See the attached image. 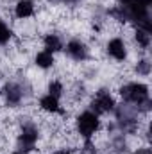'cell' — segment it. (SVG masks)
<instances>
[{
	"label": "cell",
	"mask_w": 152,
	"mask_h": 154,
	"mask_svg": "<svg viewBox=\"0 0 152 154\" xmlns=\"http://www.w3.org/2000/svg\"><path fill=\"white\" fill-rule=\"evenodd\" d=\"M54 154H74V152L68 151V149H61V151H57V152H54Z\"/></svg>",
	"instance_id": "obj_16"
},
{
	"label": "cell",
	"mask_w": 152,
	"mask_h": 154,
	"mask_svg": "<svg viewBox=\"0 0 152 154\" xmlns=\"http://www.w3.org/2000/svg\"><path fill=\"white\" fill-rule=\"evenodd\" d=\"M43 47H45V50L47 52H50V54H56V52H61L63 50V41L61 38L57 36V34H47L45 38H43Z\"/></svg>",
	"instance_id": "obj_10"
},
{
	"label": "cell",
	"mask_w": 152,
	"mask_h": 154,
	"mask_svg": "<svg viewBox=\"0 0 152 154\" xmlns=\"http://www.w3.org/2000/svg\"><path fill=\"white\" fill-rule=\"evenodd\" d=\"M75 127H77L79 136L84 138L86 142H90L95 136V133L99 131V127H100V118H99V115H95L91 109H86V111H82L81 115L77 116Z\"/></svg>",
	"instance_id": "obj_2"
},
{
	"label": "cell",
	"mask_w": 152,
	"mask_h": 154,
	"mask_svg": "<svg viewBox=\"0 0 152 154\" xmlns=\"http://www.w3.org/2000/svg\"><path fill=\"white\" fill-rule=\"evenodd\" d=\"M120 97L132 106H149V86L143 82H127L120 88Z\"/></svg>",
	"instance_id": "obj_1"
},
{
	"label": "cell",
	"mask_w": 152,
	"mask_h": 154,
	"mask_svg": "<svg viewBox=\"0 0 152 154\" xmlns=\"http://www.w3.org/2000/svg\"><path fill=\"white\" fill-rule=\"evenodd\" d=\"M114 108H116L114 97L109 91H106V90H100V91L93 97V100H91V111L99 116L114 111Z\"/></svg>",
	"instance_id": "obj_4"
},
{
	"label": "cell",
	"mask_w": 152,
	"mask_h": 154,
	"mask_svg": "<svg viewBox=\"0 0 152 154\" xmlns=\"http://www.w3.org/2000/svg\"><path fill=\"white\" fill-rule=\"evenodd\" d=\"M136 70H138V74H141V75H149V74H150V63H149L147 59H141V61H138Z\"/></svg>",
	"instance_id": "obj_15"
},
{
	"label": "cell",
	"mask_w": 152,
	"mask_h": 154,
	"mask_svg": "<svg viewBox=\"0 0 152 154\" xmlns=\"http://www.w3.org/2000/svg\"><path fill=\"white\" fill-rule=\"evenodd\" d=\"M4 99H5V104L7 106H18L20 102H22V99H23V91H22V88L16 84V82H7L5 86H4Z\"/></svg>",
	"instance_id": "obj_6"
},
{
	"label": "cell",
	"mask_w": 152,
	"mask_h": 154,
	"mask_svg": "<svg viewBox=\"0 0 152 154\" xmlns=\"http://www.w3.org/2000/svg\"><path fill=\"white\" fill-rule=\"evenodd\" d=\"M13 38V31L9 29V25L5 22L0 20V45H7Z\"/></svg>",
	"instance_id": "obj_13"
},
{
	"label": "cell",
	"mask_w": 152,
	"mask_h": 154,
	"mask_svg": "<svg viewBox=\"0 0 152 154\" xmlns=\"http://www.w3.org/2000/svg\"><path fill=\"white\" fill-rule=\"evenodd\" d=\"M36 11V5L32 0H18L16 5H14V16L20 18V20H27L34 14Z\"/></svg>",
	"instance_id": "obj_8"
},
{
	"label": "cell",
	"mask_w": 152,
	"mask_h": 154,
	"mask_svg": "<svg viewBox=\"0 0 152 154\" xmlns=\"http://www.w3.org/2000/svg\"><path fill=\"white\" fill-rule=\"evenodd\" d=\"M34 63H36V66L41 68V70H48V68H52L54 66V54H50V52H47V50H41L36 54V57H34Z\"/></svg>",
	"instance_id": "obj_11"
},
{
	"label": "cell",
	"mask_w": 152,
	"mask_h": 154,
	"mask_svg": "<svg viewBox=\"0 0 152 154\" xmlns=\"http://www.w3.org/2000/svg\"><path fill=\"white\" fill-rule=\"evenodd\" d=\"M106 48H108L109 57H113L114 61H125V57H127V47H125V41L122 38L109 39Z\"/></svg>",
	"instance_id": "obj_7"
},
{
	"label": "cell",
	"mask_w": 152,
	"mask_h": 154,
	"mask_svg": "<svg viewBox=\"0 0 152 154\" xmlns=\"http://www.w3.org/2000/svg\"><path fill=\"white\" fill-rule=\"evenodd\" d=\"M63 91H65V88H63V84H61L59 81H52V82L48 84V93H50V95H54V97L61 99Z\"/></svg>",
	"instance_id": "obj_14"
},
{
	"label": "cell",
	"mask_w": 152,
	"mask_h": 154,
	"mask_svg": "<svg viewBox=\"0 0 152 154\" xmlns=\"http://www.w3.org/2000/svg\"><path fill=\"white\" fill-rule=\"evenodd\" d=\"M134 39H136V43L141 47V48H149V45H150V32H147V31H143V29H136V32H134Z\"/></svg>",
	"instance_id": "obj_12"
},
{
	"label": "cell",
	"mask_w": 152,
	"mask_h": 154,
	"mask_svg": "<svg viewBox=\"0 0 152 154\" xmlns=\"http://www.w3.org/2000/svg\"><path fill=\"white\" fill-rule=\"evenodd\" d=\"M38 140H39L38 127H36L32 122H27V124L22 125V131H20V134H18V149L29 152V151H32V149L36 147Z\"/></svg>",
	"instance_id": "obj_3"
},
{
	"label": "cell",
	"mask_w": 152,
	"mask_h": 154,
	"mask_svg": "<svg viewBox=\"0 0 152 154\" xmlns=\"http://www.w3.org/2000/svg\"><path fill=\"white\" fill-rule=\"evenodd\" d=\"M68 57H72L74 61H84L88 59V45L81 39H70L65 47Z\"/></svg>",
	"instance_id": "obj_5"
},
{
	"label": "cell",
	"mask_w": 152,
	"mask_h": 154,
	"mask_svg": "<svg viewBox=\"0 0 152 154\" xmlns=\"http://www.w3.org/2000/svg\"><path fill=\"white\" fill-rule=\"evenodd\" d=\"M11 154H29V152H25V151H22V149H16V151H13Z\"/></svg>",
	"instance_id": "obj_18"
},
{
	"label": "cell",
	"mask_w": 152,
	"mask_h": 154,
	"mask_svg": "<svg viewBox=\"0 0 152 154\" xmlns=\"http://www.w3.org/2000/svg\"><path fill=\"white\" fill-rule=\"evenodd\" d=\"M61 2H65V4H77V2H81V0H61Z\"/></svg>",
	"instance_id": "obj_19"
},
{
	"label": "cell",
	"mask_w": 152,
	"mask_h": 154,
	"mask_svg": "<svg viewBox=\"0 0 152 154\" xmlns=\"http://www.w3.org/2000/svg\"><path fill=\"white\" fill-rule=\"evenodd\" d=\"M118 2H120V5H123V7L129 5V4H132V0H118Z\"/></svg>",
	"instance_id": "obj_17"
},
{
	"label": "cell",
	"mask_w": 152,
	"mask_h": 154,
	"mask_svg": "<svg viewBox=\"0 0 152 154\" xmlns=\"http://www.w3.org/2000/svg\"><path fill=\"white\" fill-rule=\"evenodd\" d=\"M39 108L43 111H47V113H63L59 99L54 97V95H50V93H47V95H43L39 99Z\"/></svg>",
	"instance_id": "obj_9"
}]
</instances>
